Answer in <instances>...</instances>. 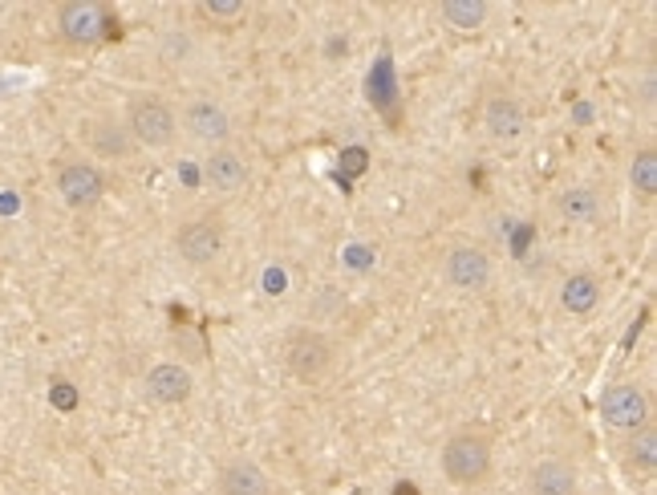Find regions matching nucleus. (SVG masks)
<instances>
[{
    "instance_id": "nucleus-1",
    "label": "nucleus",
    "mask_w": 657,
    "mask_h": 495,
    "mask_svg": "<svg viewBox=\"0 0 657 495\" xmlns=\"http://www.w3.org/2000/svg\"><path fill=\"white\" fill-rule=\"evenodd\" d=\"M491 467V447L479 434H454L443 447V475L450 483H479Z\"/></svg>"
},
{
    "instance_id": "nucleus-2",
    "label": "nucleus",
    "mask_w": 657,
    "mask_h": 495,
    "mask_svg": "<svg viewBox=\"0 0 657 495\" xmlns=\"http://www.w3.org/2000/svg\"><path fill=\"white\" fill-rule=\"evenodd\" d=\"M175 130H179V122L171 114V106L159 97H138L126 114V134L138 139L142 146H171Z\"/></svg>"
},
{
    "instance_id": "nucleus-3",
    "label": "nucleus",
    "mask_w": 657,
    "mask_h": 495,
    "mask_svg": "<svg viewBox=\"0 0 657 495\" xmlns=\"http://www.w3.org/2000/svg\"><path fill=\"white\" fill-rule=\"evenodd\" d=\"M61 33L77 45H90L102 33H114V21L106 17V8L97 0H73L61 8Z\"/></svg>"
},
{
    "instance_id": "nucleus-4",
    "label": "nucleus",
    "mask_w": 657,
    "mask_h": 495,
    "mask_svg": "<svg viewBox=\"0 0 657 495\" xmlns=\"http://www.w3.org/2000/svg\"><path fill=\"white\" fill-rule=\"evenodd\" d=\"M284 361H288V370H292V374L317 377L328 361H333V349H328V341L321 337V333L301 329V333H292V337L284 341Z\"/></svg>"
},
{
    "instance_id": "nucleus-5",
    "label": "nucleus",
    "mask_w": 657,
    "mask_h": 495,
    "mask_svg": "<svg viewBox=\"0 0 657 495\" xmlns=\"http://www.w3.org/2000/svg\"><path fill=\"white\" fill-rule=\"evenodd\" d=\"M601 414H605V423L609 426L637 430V426H645V394H641L637 386H629V382L609 386L605 398H601Z\"/></svg>"
},
{
    "instance_id": "nucleus-6",
    "label": "nucleus",
    "mask_w": 657,
    "mask_h": 495,
    "mask_svg": "<svg viewBox=\"0 0 657 495\" xmlns=\"http://www.w3.org/2000/svg\"><path fill=\"white\" fill-rule=\"evenodd\" d=\"M446 281L454 284V288H463V292L483 288V284L491 281V256L483 248H470V244L454 248L446 256Z\"/></svg>"
},
{
    "instance_id": "nucleus-7",
    "label": "nucleus",
    "mask_w": 657,
    "mask_h": 495,
    "mask_svg": "<svg viewBox=\"0 0 657 495\" xmlns=\"http://www.w3.org/2000/svg\"><path fill=\"white\" fill-rule=\"evenodd\" d=\"M57 191H61V199L70 203V207H94L97 199H102V175H97V166L90 163H70L61 175H57Z\"/></svg>"
},
{
    "instance_id": "nucleus-8",
    "label": "nucleus",
    "mask_w": 657,
    "mask_h": 495,
    "mask_svg": "<svg viewBox=\"0 0 657 495\" xmlns=\"http://www.w3.org/2000/svg\"><path fill=\"white\" fill-rule=\"evenodd\" d=\"M183 126H187L199 142H223L232 134L228 110H223L219 102H212V97H195L187 110H183Z\"/></svg>"
},
{
    "instance_id": "nucleus-9",
    "label": "nucleus",
    "mask_w": 657,
    "mask_h": 495,
    "mask_svg": "<svg viewBox=\"0 0 657 495\" xmlns=\"http://www.w3.org/2000/svg\"><path fill=\"white\" fill-rule=\"evenodd\" d=\"M219 248H223V232L215 219H195L179 232V256L187 264H212L219 256Z\"/></svg>"
},
{
    "instance_id": "nucleus-10",
    "label": "nucleus",
    "mask_w": 657,
    "mask_h": 495,
    "mask_svg": "<svg viewBox=\"0 0 657 495\" xmlns=\"http://www.w3.org/2000/svg\"><path fill=\"white\" fill-rule=\"evenodd\" d=\"M203 179L212 191H223V195H235V191L248 183V163L235 155V150H215L212 159L203 163Z\"/></svg>"
},
{
    "instance_id": "nucleus-11",
    "label": "nucleus",
    "mask_w": 657,
    "mask_h": 495,
    "mask_svg": "<svg viewBox=\"0 0 657 495\" xmlns=\"http://www.w3.org/2000/svg\"><path fill=\"white\" fill-rule=\"evenodd\" d=\"M219 495H272V479L256 463L235 459L219 471Z\"/></svg>"
},
{
    "instance_id": "nucleus-12",
    "label": "nucleus",
    "mask_w": 657,
    "mask_h": 495,
    "mask_svg": "<svg viewBox=\"0 0 657 495\" xmlns=\"http://www.w3.org/2000/svg\"><path fill=\"white\" fill-rule=\"evenodd\" d=\"M483 122H487V130H491V139L499 142H512L523 134V126H528V118H523V106H519L516 97H491L487 102V110H483Z\"/></svg>"
},
{
    "instance_id": "nucleus-13",
    "label": "nucleus",
    "mask_w": 657,
    "mask_h": 495,
    "mask_svg": "<svg viewBox=\"0 0 657 495\" xmlns=\"http://www.w3.org/2000/svg\"><path fill=\"white\" fill-rule=\"evenodd\" d=\"M528 492L532 495H576V471L568 463H556V459H544L532 467L528 475Z\"/></svg>"
},
{
    "instance_id": "nucleus-14",
    "label": "nucleus",
    "mask_w": 657,
    "mask_h": 495,
    "mask_svg": "<svg viewBox=\"0 0 657 495\" xmlns=\"http://www.w3.org/2000/svg\"><path fill=\"white\" fill-rule=\"evenodd\" d=\"M146 390H150V398L166 402V406L187 402L191 398V374L183 366H155L150 377H146Z\"/></svg>"
},
{
    "instance_id": "nucleus-15",
    "label": "nucleus",
    "mask_w": 657,
    "mask_h": 495,
    "mask_svg": "<svg viewBox=\"0 0 657 495\" xmlns=\"http://www.w3.org/2000/svg\"><path fill=\"white\" fill-rule=\"evenodd\" d=\"M560 301H564L568 313H592L596 301H601V284H596V276H588V272H576V276L564 281Z\"/></svg>"
},
{
    "instance_id": "nucleus-16",
    "label": "nucleus",
    "mask_w": 657,
    "mask_h": 495,
    "mask_svg": "<svg viewBox=\"0 0 657 495\" xmlns=\"http://www.w3.org/2000/svg\"><path fill=\"white\" fill-rule=\"evenodd\" d=\"M596 212H601V203H596V195L588 187H568L560 195V215L572 219V223H592Z\"/></svg>"
},
{
    "instance_id": "nucleus-17",
    "label": "nucleus",
    "mask_w": 657,
    "mask_h": 495,
    "mask_svg": "<svg viewBox=\"0 0 657 495\" xmlns=\"http://www.w3.org/2000/svg\"><path fill=\"white\" fill-rule=\"evenodd\" d=\"M438 13H443V21H450L454 29L475 33V29L483 24V17H487V4H483V0H446Z\"/></svg>"
},
{
    "instance_id": "nucleus-18",
    "label": "nucleus",
    "mask_w": 657,
    "mask_h": 495,
    "mask_svg": "<svg viewBox=\"0 0 657 495\" xmlns=\"http://www.w3.org/2000/svg\"><path fill=\"white\" fill-rule=\"evenodd\" d=\"M629 179H633V187L641 191L645 199H654V195H657V155H654V150H641V155H637Z\"/></svg>"
},
{
    "instance_id": "nucleus-19",
    "label": "nucleus",
    "mask_w": 657,
    "mask_h": 495,
    "mask_svg": "<svg viewBox=\"0 0 657 495\" xmlns=\"http://www.w3.org/2000/svg\"><path fill=\"white\" fill-rule=\"evenodd\" d=\"M629 455H633V463H641V467H654L657 463V434H654V426L649 423L637 426L633 443H629Z\"/></svg>"
},
{
    "instance_id": "nucleus-20",
    "label": "nucleus",
    "mask_w": 657,
    "mask_h": 495,
    "mask_svg": "<svg viewBox=\"0 0 657 495\" xmlns=\"http://www.w3.org/2000/svg\"><path fill=\"white\" fill-rule=\"evenodd\" d=\"M94 142H97V150H106V155H122V150L130 146V139H126V126H110V122L94 126Z\"/></svg>"
},
{
    "instance_id": "nucleus-21",
    "label": "nucleus",
    "mask_w": 657,
    "mask_h": 495,
    "mask_svg": "<svg viewBox=\"0 0 657 495\" xmlns=\"http://www.w3.org/2000/svg\"><path fill=\"white\" fill-rule=\"evenodd\" d=\"M203 8V17H215V21H232L244 13V0H203L199 4Z\"/></svg>"
},
{
    "instance_id": "nucleus-22",
    "label": "nucleus",
    "mask_w": 657,
    "mask_h": 495,
    "mask_svg": "<svg viewBox=\"0 0 657 495\" xmlns=\"http://www.w3.org/2000/svg\"><path fill=\"white\" fill-rule=\"evenodd\" d=\"M49 402H53L57 410H73V406H77V390H73L70 382H53V386H49Z\"/></svg>"
},
{
    "instance_id": "nucleus-23",
    "label": "nucleus",
    "mask_w": 657,
    "mask_h": 495,
    "mask_svg": "<svg viewBox=\"0 0 657 495\" xmlns=\"http://www.w3.org/2000/svg\"><path fill=\"white\" fill-rule=\"evenodd\" d=\"M398 495H418V492H414L410 483H398Z\"/></svg>"
}]
</instances>
